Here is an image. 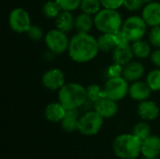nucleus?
Wrapping results in <instances>:
<instances>
[{
  "label": "nucleus",
  "instance_id": "6ab92c4d",
  "mask_svg": "<svg viewBox=\"0 0 160 159\" xmlns=\"http://www.w3.org/2000/svg\"><path fill=\"white\" fill-rule=\"evenodd\" d=\"M55 25L57 29L66 33L75 27V19L71 14V11L62 10L55 18Z\"/></svg>",
  "mask_w": 160,
  "mask_h": 159
},
{
  "label": "nucleus",
  "instance_id": "aec40b11",
  "mask_svg": "<svg viewBox=\"0 0 160 159\" xmlns=\"http://www.w3.org/2000/svg\"><path fill=\"white\" fill-rule=\"evenodd\" d=\"M79 112L77 109H66V114L63 120L61 121L62 128L66 132H73L76 129H78L79 125Z\"/></svg>",
  "mask_w": 160,
  "mask_h": 159
},
{
  "label": "nucleus",
  "instance_id": "7c9ffc66",
  "mask_svg": "<svg viewBox=\"0 0 160 159\" xmlns=\"http://www.w3.org/2000/svg\"><path fill=\"white\" fill-rule=\"evenodd\" d=\"M149 40L153 46L160 48V25L152 28L149 34Z\"/></svg>",
  "mask_w": 160,
  "mask_h": 159
},
{
  "label": "nucleus",
  "instance_id": "7ed1b4c3",
  "mask_svg": "<svg viewBox=\"0 0 160 159\" xmlns=\"http://www.w3.org/2000/svg\"><path fill=\"white\" fill-rule=\"evenodd\" d=\"M142 141L133 134H123L115 138L112 149L116 157L122 159H135L142 153Z\"/></svg>",
  "mask_w": 160,
  "mask_h": 159
},
{
  "label": "nucleus",
  "instance_id": "2eb2a0df",
  "mask_svg": "<svg viewBox=\"0 0 160 159\" xmlns=\"http://www.w3.org/2000/svg\"><path fill=\"white\" fill-rule=\"evenodd\" d=\"M138 114L143 120H155L159 115V108L154 101L146 99L139 104Z\"/></svg>",
  "mask_w": 160,
  "mask_h": 159
},
{
  "label": "nucleus",
  "instance_id": "a211bd4d",
  "mask_svg": "<svg viewBox=\"0 0 160 159\" xmlns=\"http://www.w3.org/2000/svg\"><path fill=\"white\" fill-rule=\"evenodd\" d=\"M45 117L48 121L52 123L61 122L66 114V108L60 102L49 104L44 112Z\"/></svg>",
  "mask_w": 160,
  "mask_h": 159
},
{
  "label": "nucleus",
  "instance_id": "a878e982",
  "mask_svg": "<svg viewBox=\"0 0 160 159\" xmlns=\"http://www.w3.org/2000/svg\"><path fill=\"white\" fill-rule=\"evenodd\" d=\"M87 92V99H89L92 102H97L100 98L105 97V93L104 89H101L98 85L97 84H91L86 88Z\"/></svg>",
  "mask_w": 160,
  "mask_h": 159
},
{
  "label": "nucleus",
  "instance_id": "4be33fe9",
  "mask_svg": "<svg viewBox=\"0 0 160 159\" xmlns=\"http://www.w3.org/2000/svg\"><path fill=\"white\" fill-rule=\"evenodd\" d=\"M94 24V19L88 13L82 12L75 18V28L78 33H89Z\"/></svg>",
  "mask_w": 160,
  "mask_h": 159
},
{
  "label": "nucleus",
  "instance_id": "1a4fd4ad",
  "mask_svg": "<svg viewBox=\"0 0 160 159\" xmlns=\"http://www.w3.org/2000/svg\"><path fill=\"white\" fill-rule=\"evenodd\" d=\"M8 23L10 28L16 33H26L32 25L28 12L22 7H16L11 10L8 16Z\"/></svg>",
  "mask_w": 160,
  "mask_h": 159
},
{
  "label": "nucleus",
  "instance_id": "f03ea898",
  "mask_svg": "<svg viewBox=\"0 0 160 159\" xmlns=\"http://www.w3.org/2000/svg\"><path fill=\"white\" fill-rule=\"evenodd\" d=\"M58 100L67 110L78 109L87 100L86 88L77 82L65 83L59 90Z\"/></svg>",
  "mask_w": 160,
  "mask_h": 159
},
{
  "label": "nucleus",
  "instance_id": "c85d7f7f",
  "mask_svg": "<svg viewBox=\"0 0 160 159\" xmlns=\"http://www.w3.org/2000/svg\"><path fill=\"white\" fill-rule=\"evenodd\" d=\"M55 1L61 7L62 10L73 11L80 7L82 0H55Z\"/></svg>",
  "mask_w": 160,
  "mask_h": 159
},
{
  "label": "nucleus",
  "instance_id": "cd10ccee",
  "mask_svg": "<svg viewBox=\"0 0 160 159\" xmlns=\"http://www.w3.org/2000/svg\"><path fill=\"white\" fill-rule=\"evenodd\" d=\"M146 82L152 91H160V68L152 70L147 75Z\"/></svg>",
  "mask_w": 160,
  "mask_h": 159
},
{
  "label": "nucleus",
  "instance_id": "6e6552de",
  "mask_svg": "<svg viewBox=\"0 0 160 159\" xmlns=\"http://www.w3.org/2000/svg\"><path fill=\"white\" fill-rule=\"evenodd\" d=\"M103 89L106 97L114 101H119L128 95L129 86L128 81L124 77L119 76L115 78H110L106 82Z\"/></svg>",
  "mask_w": 160,
  "mask_h": 159
},
{
  "label": "nucleus",
  "instance_id": "f257e3e1",
  "mask_svg": "<svg viewBox=\"0 0 160 159\" xmlns=\"http://www.w3.org/2000/svg\"><path fill=\"white\" fill-rule=\"evenodd\" d=\"M98 39L88 33H77L69 41L68 54L77 63H86L93 60L98 53Z\"/></svg>",
  "mask_w": 160,
  "mask_h": 159
},
{
  "label": "nucleus",
  "instance_id": "bb28decb",
  "mask_svg": "<svg viewBox=\"0 0 160 159\" xmlns=\"http://www.w3.org/2000/svg\"><path fill=\"white\" fill-rule=\"evenodd\" d=\"M133 135L137 137L140 141L143 142L150 136V127L144 122L137 124L133 128Z\"/></svg>",
  "mask_w": 160,
  "mask_h": 159
},
{
  "label": "nucleus",
  "instance_id": "c756f323",
  "mask_svg": "<svg viewBox=\"0 0 160 159\" xmlns=\"http://www.w3.org/2000/svg\"><path fill=\"white\" fill-rule=\"evenodd\" d=\"M26 34L34 41H39L44 37L43 30L38 25H31V27L28 29Z\"/></svg>",
  "mask_w": 160,
  "mask_h": 159
},
{
  "label": "nucleus",
  "instance_id": "412c9836",
  "mask_svg": "<svg viewBox=\"0 0 160 159\" xmlns=\"http://www.w3.org/2000/svg\"><path fill=\"white\" fill-rule=\"evenodd\" d=\"M98 48L102 52H110L113 51L118 46V41L115 33H103L98 38Z\"/></svg>",
  "mask_w": 160,
  "mask_h": 159
},
{
  "label": "nucleus",
  "instance_id": "473e14b6",
  "mask_svg": "<svg viewBox=\"0 0 160 159\" xmlns=\"http://www.w3.org/2000/svg\"><path fill=\"white\" fill-rule=\"evenodd\" d=\"M125 0H100L101 5L104 8L117 9L124 5Z\"/></svg>",
  "mask_w": 160,
  "mask_h": 159
},
{
  "label": "nucleus",
  "instance_id": "39448f33",
  "mask_svg": "<svg viewBox=\"0 0 160 159\" xmlns=\"http://www.w3.org/2000/svg\"><path fill=\"white\" fill-rule=\"evenodd\" d=\"M146 27L147 23L142 17L131 16L123 22L121 31L124 33L129 42H134L143 37L146 32Z\"/></svg>",
  "mask_w": 160,
  "mask_h": 159
},
{
  "label": "nucleus",
  "instance_id": "0eeeda50",
  "mask_svg": "<svg viewBox=\"0 0 160 159\" xmlns=\"http://www.w3.org/2000/svg\"><path fill=\"white\" fill-rule=\"evenodd\" d=\"M103 117L97 112H88L79 119L78 130L85 136H93L99 132L103 125Z\"/></svg>",
  "mask_w": 160,
  "mask_h": 159
},
{
  "label": "nucleus",
  "instance_id": "4468645a",
  "mask_svg": "<svg viewBox=\"0 0 160 159\" xmlns=\"http://www.w3.org/2000/svg\"><path fill=\"white\" fill-rule=\"evenodd\" d=\"M144 74V67L138 61H131L123 68V77L129 82H136L140 80Z\"/></svg>",
  "mask_w": 160,
  "mask_h": 159
},
{
  "label": "nucleus",
  "instance_id": "f704fd0d",
  "mask_svg": "<svg viewBox=\"0 0 160 159\" xmlns=\"http://www.w3.org/2000/svg\"><path fill=\"white\" fill-rule=\"evenodd\" d=\"M151 59L152 62L155 64V66L160 68V48H158V50H156L153 53H151Z\"/></svg>",
  "mask_w": 160,
  "mask_h": 159
},
{
  "label": "nucleus",
  "instance_id": "b1692460",
  "mask_svg": "<svg viewBox=\"0 0 160 159\" xmlns=\"http://www.w3.org/2000/svg\"><path fill=\"white\" fill-rule=\"evenodd\" d=\"M101 6L102 5L100 0H82L80 7L82 10V12L92 15L97 14L100 10Z\"/></svg>",
  "mask_w": 160,
  "mask_h": 159
},
{
  "label": "nucleus",
  "instance_id": "f3484780",
  "mask_svg": "<svg viewBox=\"0 0 160 159\" xmlns=\"http://www.w3.org/2000/svg\"><path fill=\"white\" fill-rule=\"evenodd\" d=\"M134 54L132 52L131 45L125 44V45H118L112 51V58L114 63H117L122 66H126L129 62H131Z\"/></svg>",
  "mask_w": 160,
  "mask_h": 159
},
{
  "label": "nucleus",
  "instance_id": "20e7f679",
  "mask_svg": "<svg viewBox=\"0 0 160 159\" xmlns=\"http://www.w3.org/2000/svg\"><path fill=\"white\" fill-rule=\"evenodd\" d=\"M95 26L102 33H116L121 30L123 25L121 14L117 9H100L94 18Z\"/></svg>",
  "mask_w": 160,
  "mask_h": 159
},
{
  "label": "nucleus",
  "instance_id": "9d476101",
  "mask_svg": "<svg viewBox=\"0 0 160 159\" xmlns=\"http://www.w3.org/2000/svg\"><path fill=\"white\" fill-rule=\"evenodd\" d=\"M41 82L43 86L49 90H60L65 84V75L62 70L52 68L43 74Z\"/></svg>",
  "mask_w": 160,
  "mask_h": 159
},
{
  "label": "nucleus",
  "instance_id": "9b49d317",
  "mask_svg": "<svg viewBox=\"0 0 160 159\" xmlns=\"http://www.w3.org/2000/svg\"><path fill=\"white\" fill-rule=\"evenodd\" d=\"M94 109L103 118H111L117 113L118 105L116 101L105 97L94 103Z\"/></svg>",
  "mask_w": 160,
  "mask_h": 159
},
{
  "label": "nucleus",
  "instance_id": "423d86ee",
  "mask_svg": "<svg viewBox=\"0 0 160 159\" xmlns=\"http://www.w3.org/2000/svg\"><path fill=\"white\" fill-rule=\"evenodd\" d=\"M69 39L66 32H63L59 29L50 30L45 35V43L51 52L54 54H62L65 52L68 51Z\"/></svg>",
  "mask_w": 160,
  "mask_h": 159
},
{
  "label": "nucleus",
  "instance_id": "ddd939ff",
  "mask_svg": "<svg viewBox=\"0 0 160 159\" xmlns=\"http://www.w3.org/2000/svg\"><path fill=\"white\" fill-rule=\"evenodd\" d=\"M152 89L149 87L147 82L136 81L129 86L128 94L132 99L138 101H143L149 98Z\"/></svg>",
  "mask_w": 160,
  "mask_h": 159
},
{
  "label": "nucleus",
  "instance_id": "5701e85b",
  "mask_svg": "<svg viewBox=\"0 0 160 159\" xmlns=\"http://www.w3.org/2000/svg\"><path fill=\"white\" fill-rule=\"evenodd\" d=\"M134 56L138 58H146L151 54L150 44L142 39L134 41L131 45Z\"/></svg>",
  "mask_w": 160,
  "mask_h": 159
},
{
  "label": "nucleus",
  "instance_id": "c9c22d12",
  "mask_svg": "<svg viewBox=\"0 0 160 159\" xmlns=\"http://www.w3.org/2000/svg\"><path fill=\"white\" fill-rule=\"evenodd\" d=\"M142 1L143 5H147V4H149V3L153 2V0H142Z\"/></svg>",
  "mask_w": 160,
  "mask_h": 159
},
{
  "label": "nucleus",
  "instance_id": "f8f14e48",
  "mask_svg": "<svg viewBox=\"0 0 160 159\" xmlns=\"http://www.w3.org/2000/svg\"><path fill=\"white\" fill-rule=\"evenodd\" d=\"M142 17L149 26L155 27L160 25V3L153 1L145 5Z\"/></svg>",
  "mask_w": 160,
  "mask_h": 159
},
{
  "label": "nucleus",
  "instance_id": "e433bc0d",
  "mask_svg": "<svg viewBox=\"0 0 160 159\" xmlns=\"http://www.w3.org/2000/svg\"><path fill=\"white\" fill-rule=\"evenodd\" d=\"M145 159H158L157 157H145Z\"/></svg>",
  "mask_w": 160,
  "mask_h": 159
},
{
  "label": "nucleus",
  "instance_id": "393cba45",
  "mask_svg": "<svg viewBox=\"0 0 160 159\" xmlns=\"http://www.w3.org/2000/svg\"><path fill=\"white\" fill-rule=\"evenodd\" d=\"M42 10L47 18H56L57 15L62 11V8L56 1L50 0L43 5Z\"/></svg>",
  "mask_w": 160,
  "mask_h": 159
},
{
  "label": "nucleus",
  "instance_id": "dca6fc26",
  "mask_svg": "<svg viewBox=\"0 0 160 159\" xmlns=\"http://www.w3.org/2000/svg\"><path fill=\"white\" fill-rule=\"evenodd\" d=\"M142 154L144 157H158L160 155V138L149 136L142 142Z\"/></svg>",
  "mask_w": 160,
  "mask_h": 159
},
{
  "label": "nucleus",
  "instance_id": "2f4dec72",
  "mask_svg": "<svg viewBox=\"0 0 160 159\" xmlns=\"http://www.w3.org/2000/svg\"><path fill=\"white\" fill-rule=\"evenodd\" d=\"M123 66L119 65L117 63H114L113 65L110 66L108 67L107 70V76L108 78H115V77H119L123 74Z\"/></svg>",
  "mask_w": 160,
  "mask_h": 159
},
{
  "label": "nucleus",
  "instance_id": "72a5a7b5",
  "mask_svg": "<svg viewBox=\"0 0 160 159\" xmlns=\"http://www.w3.org/2000/svg\"><path fill=\"white\" fill-rule=\"evenodd\" d=\"M123 6H124L128 10L135 11V10L140 9V8L143 6V3H142V0H125Z\"/></svg>",
  "mask_w": 160,
  "mask_h": 159
}]
</instances>
